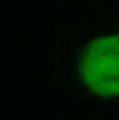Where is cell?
<instances>
[{"label": "cell", "mask_w": 119, "mask_h": 120, "mask_svg": "<svg viewBox=\"0 0 119 120\" xmlns=\"http://www.w3.org/2000/svg\"><path fill=\"white\" fill-rule=\"evenodd\" d=\"M80 77L94 95L119 98V34L100 36L86 46Z\"/></svg>", "instance_id": "6da1fadb"}]
</instances>
